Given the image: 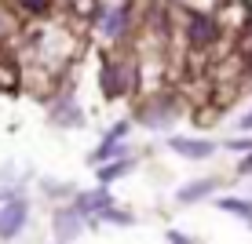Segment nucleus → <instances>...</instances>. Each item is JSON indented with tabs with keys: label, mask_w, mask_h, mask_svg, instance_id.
<instances>
[{
	"label": "nucleus",
	"mask_w": 252,
	"mask_h": 244,
	"mask_svg": "<svg viewBox=\"0 0 252 244\" xmlns=\"http://www.w3.org/2000/svg\"><path fill=\"white\" fill-rule=\"evenodd\" d=\"M216 33H220V26H216V19H208V15H194L190 19V44L205 48L216 40Z\"/></svg>",
	"instance_id": "obj_2"
},
{
	"label": "nucleus",
	"mask_w": 252,
	"mask_h": 244,
	"mask_svg": "<svg viewBox=\"0 0 252 244\" xmlns=\"http://www.w3.org/2000/svg\"><path fill=\"white\" fill-rule=\"evenodd\" d=\"M238 124H241V132H252V109H249V113H245V117H241V120H238Z\"/></svg>",
	"instance_id": "obj_13"
},
{
	"label": "nucleus",
	"mask_w": 252,
	"mask_h": 244,
	"mask_svg": "<svg viewBox=\"0 0 252 244\" xmlns=\"http://www.w3.org/2000/svg\"><path fill=\"white\" fill-rule=\"evenodd\" d=\"M172 150L183 153V157H194V161H205V157H212L216 146L212 142H201V138H172Z\"/></svg>",
	"instance_id": "obj_4"
},
{
	"label": "nucleus",
	"mask_w": 252,
	"mask_h": 244,
	"mask_svg": "<svg viewBox=\"0 0 252 244\" xmlns=\"http://www.w3.org/2000/svg\"><path fill=\"white\" fill-rule=\"evenodd\" d=\"M102 81H106V91H110V95H121V81H117L114 62H102Z\"/></svg>",
	"instance_id": "obj_10"
},
{
	"label": "nucleus",
	"mask_w": 252,
	"mask_h": 244,
	"mask_svg": "<svg viewBox=\"0 0 252 244\" xmlns=\"http://www.w3.org/2000/svg\"><path fill=\"white\" fill-rule=\"evenodd\" d=\"M77 212H84V215H106L110 212V193L102 190V182H99V190L77 197Z\"/></svg>",
	"instance_id": "obj_3"
},
{
	"label": "nucleus",
	"mask_w": 252,
	"mask_h": 244,
	"mask_svg": "<svg viewBox=\"0 0 252 244\" xmlns=\"http://www.w3.org/2000/svg\"><path fill=\"white\" fill-rule=\"evenodd\" d=\"M121 171H128V161H117V164H110V168H102V171H99V182L106 186V182H114Z\"/></svg>",
	"instance_id": "obj_11"
},
{
	"label": "nucleus",
	"mask_w": 252,
	"mask_h": 244,
	"mask_svg": "<svg viewBox=\"0 0 252 244\" xmlns=\"http://www.w3.org/2000/svg\"><path fill=\"white\" fill-rule=\"evenodd\" d=\"M220 208H223V212H230V215H238V219H245V222L252 226V204H249V200H241V197H223Z\"/></svg>",
	"instance_id": "obj_6"
},
{
	"label": "nucleus",
	"mask_w": 252,
	"mask_h": 244,
	"mask_svg": "<svg viewBox=\"0 0 252 244\" xmlns=\"http://www.w3.org/2000/svg\"><path fill=\"white\" fill-rule=\"evenodd\" d=\"M22 4L30 7V11H44V7H48V0H22Z\"/></svg>",
	"instance_id": "obj_12"
},
{
	"label": "nucleus",
	"mask_w": 252,
	"mask_h": 244,
	"mask_svg": "<svg viewBox=\"0 0 252 244\" xmlns=\"http://www.w3.org/2000/svg\"><path fill=\"white\" fill-rule=\"evenodd\" d=\"M22 222H26V204H22V200H11V204H4V212H0V237L11 241L15 233L22 230Z\"/></svg>",
	"instance_id": "obj_1"
},
{
	"label": "nucleus",
	"mask_w": 252,
	"mask_h": 244,
	"mask_svg": "<svg viewBox=\"0 0 252 244\" xmlns=\"http://www.w3.org/2000/svg\"><path fill=\"white\" fill-rule=\"evenodd\" d=\"M241 171H245V175L252 171V157H245V161H241Z\"/></svg>",
	"instance_id": "obj_14"
},
{
	"label": "nucleus",
	"mask_w": 252,
	"mask_h": 244,
	"mask_svg": "<svg viewBox=\"0 0 252 244\" xmlns=\"http://www.w3.org/2000/svg\"><path fill=\"white\" fill-rule=\"evenodd\" d=\"M121 135H125V124L110 132V138H106V142L99 146V153H95V161H110L114 153H121V146H117V142H121Z\"/></svg>",
	"instance_id": "obj_8"
},
{
	"label": "nucleus",
	"mask_w": 252,
	"mask_h": 244,
	"mask_svg": "<svg viewBox=\"0 0 252 244\" xmlns=\"http://www.w3.org/2000/svg\"><path fill=\"white\" fill-rule=\"evenodd\" d=\"M55 226H59V237H73V233L81 230V219H77L73 212H59Z\"/></svg>",
	"instance_id": "obj_9"
},
{
	"label": "nucleus",
	"mask_w": 252,
	"mask_h": 244,
	"mask_svg": "<svg viewBox=\"0 0 252 244\" xmlns=\"http://www.w3.org/2000/svg\"><path fill=\"white\" fill-rule=\"evenodd\" d=\"M216 186H220V179H201V182H190V186L179 190V200H183V204H190V200H201V197L212 193Z\"/></svg>",
	"instance_id": "obj_5"
},
{
	"label": "nucleus",
	"mask_w": 252,
	"mask_h": 244,
	"mask_svg": "<svg viewBox=\"0 0 252 244\" xmlns=\"http://www.w3.org/2000/svg\"><path fill=\"white\" fill-rule=\"evenodd\" d=\"M125 19H128V11H125V7H114V11H102V33L117 37V33L125 29Z\"/></svg>",
	"instance_id": "obj_7"
}]
</instances>
